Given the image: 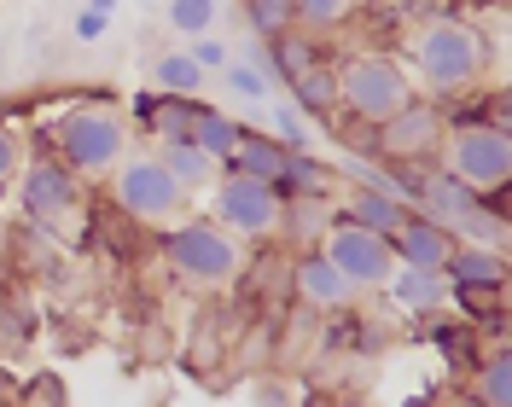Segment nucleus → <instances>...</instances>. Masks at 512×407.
I'll return each mask as SVG.
<instances>
[{"instance_id": "nucleus-1", "label": "nucleus", "mask_w": 512, "mask_h": 407, "mask_svg": "<svg viewBox=\"0 0 512 407\" xmlns=\"http://www.w3.org/2000/svg\"><path fill=\"white\" fill-rule=\"evenodd\" d=\"M402 47H408V53H402V64H408L414 88H431V99L478 88L483 70L501 59V47H495V41H483V30L472 24V18L414 24V35H408Z\"/></svg>"}, {"instance_id": "nucleus-2", "label": "nucleus", "mask_w": 512, "mask_h": 407, "mask_svg": "<svg viewBox=\"0 0 512 407\" xmlns=\"http://www.w3.org/2000/svg\"><path fill=\"white\" fill-rule=\"evenodd\" d=\"M158 251H163V262H169V274L187 280L192 291H222V285L245 268L239 239L222 233L210 216H175L158 233Z\"/></svg>"}, {"instance_id": "nucleus-3", "label": "nucleus", "mask_w": 512, "mask_h": 407, "mask_svg": "<svg viewBox=\"0 0 512 407\" xmlns=\"http://www.w3.org/2000/svg\"><path fill=\"white\" fill-rule=\"evenodd\" d=\"M338 64V111L355 123H384L414 99V76L396 53H344Z\"/></svg>"}, {"instance_id": "nucleus-4", "label": "nucleus", "mask_w": 512, "mask_h": 407, "mask_svg": "<svg viewBox=\"0 0 512 407\" xmlns=\"http://www.w3.org/2000/svg\"><path fill=\"white\" fill-rule=\"evenodd\" d=\"M53 157H64L82 181H99V175H111L128 157V123L111 105L82 99L76 111H64L53 123Z\"/></svg>"}, {"instance_id": "nucleus-5", "label": "nucleus", "mask_w": 512, "mask_h": 407, "mask_svg": "<svg viewBox=\"0 0 512 407\" xmlns=\"http://www.w3.org/2000/svg\"><path fill=\"white\" fill-rule=\"evenodd\" d=\"M111 204L134 227H169V221L187 210V192L169 181V169L158 163V152H140V157H123L111 169Z\"/></svg>"}, {"instance_id": "nucleus-6", "label": "nucleus", "mask_w": 512, "mask_h": 407, "mask_svg": "<svg viewBox=\"0 0 512 407\" xmlns=\"http://www.w3.org/2000/svg\"><path fill=\"white\" fill-rule=\"evenodd\" d=\"M210 221L222 233H239L251 245H268V239H280V192H274V181L222 169L216 175V192H210Z\"/></svg>"}, {"instance_id": "nucleus-7", "label": "nucleus", "mask_w": 512, "mask_h": 407, "mask_svg": "<svg viewBox=\"0 0 512 407\" xmlns=\"http://www.w3.org/2000/svg\"><path fill=\"white\" fill-rule=\"evenodd\" d=\"M18 210H24V221L59 233L76 210H88V187H82V175H76L64 157L35 152L30 163L18 169Z\"/></svg>"}, {"instance_id": "nucleus-8", "label": "nucleus", "mask_w": 512, "mask_h": 407, "mask_svg": "<svg viewBox=\"0 0 512 407\" xmlns=\"http://www.w3.org/2000/svg\"><path fill=\"white\" fill-rule=\"evenodd\" d=\"M443 169L460 175L466 187H507L512 181V128H489V123H448L443 140Z\"/></svg>"}, {"instance_id": "nucleus-9", "label": "nucleus", "mask_w": 512, "mask_h": 407, "mask_svg": "<svg viewBox=\"0 0 512 407\" xmlns=\"http://www.w3.org/2000/svg\"><path fill=\"white\" fill-rule=\"evenodd\" d=\"M448 140V117L437 99H408L396 117H384V123H373V146H379L384 163H437V152H443Z\"/></svg>"}, {"instance_id": "nucleus-10", "label": "nucleus", "mask_w": 512, "mask_h": 407, "mask_svg": "<svg viewBox=\"0 0 512 407\" xmlns=\"http://www.w3.org/2000/svg\"><path fill=\"white\" fill-rule=\"evenodd\" d=\"M320 251L344 268V280H350L355 291H384L390 274H396L390 239H379V233H367V227H355V221H344V216H332L326 239H320Z\"/></svg>"}, {"instance_id": "nucleus-11", "label": "nucleus", "mask_w": 512, "mask_h": 407, "mask_svg": "<svg viewBox=\"0 0 512 407\" xmlns=\"http://www.w3.org/2000/svg\"><path fill=\"white\" fill-rule=\"evenodd\" d=\"M291 297H297L303 309L332 314V309H350L355 303V285L344 280V268L320 251V245H309V251L291 262Z\"/></svg>"}, {"instance_id": "nucleus-12", "label": "nucleus", "mask_w": 512, "mask_h": 407, "mask_svg": "<svg viewBox=\"0 0 512 407\" xmlns=\"http://www.w3.org/2000/svg\"><path fill=\"white\" fill-rule=\"evenodd\" d=\"M443 280L448 291L460 297H507V251H489V245H460L443 262Z\"/></svg>"}, {"instance_id": "nucleus-13", "label": "nucleus", "mask_w": 512, "mask_h": 407, "mask_svg": "<svg viewBox=\"0 0 512 407\" xmlns=\"http://www.w3.org/2000/svg\"><path fill=\"white\" fill-rule=\"evenodd\" d=\"M192 111H198V99L187 94H163V88H140V94L128 99V117L146 128V140H158V146H169V140H187L192 134Z\"/></svg>"}, {"instance_id": "nucleus-14", "label": "nucleus", "mask_w": 512, "mask_h": 407, "mask_svg": "<svg viewBox=\"0 0 512 407\" xmlns=\"http://www.w3.org/2000/svg\"><path fill=\"white\" fill-rule=\"evenodd\" d=\"M448 251H454V233H448L443 221L419 216V210L390 233V256H396L402 268H437V274H443Z\"/></svg>"}, {"instance_id": "nucleus-15", "label": "nucleus", "mask_w": 512, "mask_h": 407, "mask_svg": "<svg viewBox=\"0 0 512 407\" xmlns=\"http://www.w3.org/2000/svg\"><path fill=\"white\" fill-rule=\"evenodd\" d=\"M338 216L355 221V227H367V233H379V239H390L402 221L414 216V204H408V198H396V192L379 181V187H350V192H344Z\"/></svg>"}, {"instance_id": "nucleus-16", "label": "nucleus", "mask_w": 512, "mask_h": 407, "mask_svg": "<svg viewBox=\"0 0 512 407\" xmlns=\"http://www.w3.org/2000/svg\"><path fill=\"white\" fill-rule=\"evenodd\" d=\"M291 105L309 117V123H338L344 111H338V64L332 59H320V64H309L297 82H291Z\"/></svg>"}, {"instance_id": "nucleus-17", "label": "nucleus", "mask_w": 512, "mask_h": 407, "mask_svg": "<svg viewBox=\"0 0 512 407\" xmlns=\"http://www.w3.org/2000/svg\"><path fill=\"white\" fill-rule=\"evenodd\" d=\"M390 303L396 309H408V314H437L448 309V280L437 274V268H402L396 262V274H390Z\"/></svg>"}, {"instance_id": "nucleus-18", "label": "nucleus", "mask_w": 512, "mask_h": 407, "mask_svg": "<svg viewBox=\"0 0 512 407\" xmlns=\"http://www.w3.org/2000/svg\"><path fill=\"white\" fill-rule=\"evenodd\" d=\"M158 163L169 169V181L187 192H204V187H216V175H222V163L204 152V146H192V140H169V146H158Z\"/></svg>"}, {"instance_id": "nucleus-19", "label": "nucleus", "mask_w": 512, "mask_h": 407, "mask_svg": "<svg viewBox=\"0 0 512 407\" xmlns=\"http://www.w3.org/2000/svg\"><path fill=\"white\" fill-rule=\"evenodd\" d=\"M280 163H286V146H280L274 134L239 123V140H233V152H227L222 169H233V175H256V181H274V175H280Z\"/></svg>"}, {"instance_id": "nucleus-20", "label": "nucleus", "mask_w": 512, "mask_h": 407, "mask_svg": "<svg viewBox=\"0 0 512 407\" xmlns=\"http://www.w3.org/2000/svg\"><path fill=\"white\" fill-rule=\"evenodd\" d=\"M332 187H338V175L315 152H286L280 175H274V192L280 198H332Z\"/></svg>"}, {"instance_id": "nucleus-21", "label": "nucleus", "mask_w": 512, "mask_h": 407, "mask_svg": "<svg viewBox=\"0 0 512 407\" xmlns=\"http://www.w3.org/2000/svg\"><path fill=\"white\" fill-rule=\"evenodd\" d=\"M326 59V47H320V35H303V30H286V35H274L268 41V76H274V88L280 82H297L309 64H320Z\"/></svg>"}, {"instance_id": "nucleus-22", "label": "nucleus", "mask_w": 512, "mask_h": 407, "mask_svg": "<svg viewBox=\"0 0 512 407\" xmlns=\"http://www.w3.org/2000/svg\"><path fill=\"white\" fill-rule=\"evenodd\" d=\"M332 216H338L332 198H280V233L297 239V245H320Z\"/></svg>"}, {"instance_id": "nucleus-23", "label": "nucleus", "mask_w": 512, "mask_h": 407, "mask_svg": "<svg viewBox=\"0 0 512 407\" xmlns=\"http://www.w3.org/2000/svg\"><path fill=\"white\" fill-rule=\"evenodd\" d=\"M419 320H425V338L448 355V367H466V373H472V361H478V326H472V320H448L443 309L419 314Z\"/></svg>"}, {"instance_id": "nucleus-24", "label": "nucleus", "mask_w": 512, "mask_h": 407, "mask_svg": "<svg viewBox=\"0 0 512 407\" xmlns=\"http://www.w3.org/2000/svg\"><path fill=\"white\" fill-rule=\"evenodd\" d=\"M152 82H158L163 94H187V99H198L210 76L192 64L187 47H169V53H158V59H152Z\"/></svg>"}, {"instance_id": "nucleus-25", "label": "nucleus", "mask_w": 512, "mask_h": 407, "mask_svg": "<svg viewBox=\"0 0 512 407\" xmlns=\"http://www.w3.org/2000/svg\"><path fill=\"white\" fill-rule=\"evenodd\" d=\"M192 146H204V152L216 157V163H227V152H233V140H239V123L227 117V111H216V105H204L198 99V111H192Z\"/></svg>"}, {"instance_id": "nucleus-26", "label": "nucleus", "mask_w": 512, "mask_h": 407, "mask_svg": "<svg viewBox=\"0 0 512 407\" xmlns=\"http://www.w3.org/2000/svg\"><path fill=\"white\" fill-rule=\"evenodd\" d=\"M472 390H478L483 407H512V361L507 349H489L472 361Z\"/></svg>"}, {"instance_id": "nucleus-27", "label": "nucleus", "mask_w": 512, "mask_h": 407, "mask_svg": "<svg viewBox=\"0 0 512 407\" xmlns=\"http://www.w3.org/2000/svg\"><path fill=\"white\" fill-rule=\"evenodd\" d=\"M216 76H222V88H227L233 99H239V105H268V99H274V82H268V76H262L256 64H245L239 53H233V59H227L222 70H216Z\"/></svg>"}, {"instance_id": "nucleus-28", "label": "nucleus", "mask_w": 512, "mask_h": 407, "mask_svg": "<svg viewBox=\"0 0 512 407\" xmlns=\"http://www.w3.org/2000/svg\"><path fill=\"white\" fill-rule=\"evenodd\" d=\"M245 24L256 41H274V35L297 30V0H245Z\"/></svg>"}, {"instance_id": "nucleus-29", "label": "nucleus", "mask_w": 512, "mask_h": 407, "mask_svg": "<svg viewBox=\"0 0 512 407\" xmlns=\"http://www.w3.org/2000/svg\"><path fill=\"white\" fill-rule=\"evenodd\" d=\"M355 12V0H297V30L303 35H332L344 30Z\"/></svg>"}, {"instance_id": "nucleus-30", "label": "nucleus", "mask_w": 512, "mask_h": 407, "mask_svg": "<svg viewBox=\"0 0 512 407\" xmlns=\"http://www.w3.org/2000/svg\"><path fill=\"white\" fill-rule=\"evenodd\" d=\"M216 0H163V18H169V30L175 35H210V24H216Z\"/></svg>"}, {"instance_id": "nucleus-31", "label": "nucleus", "mask_w": 512, "mask_h": 407, "mask_svg": "<svg viewBox=\"0 0 512 407\" xmlns=\"http://www.w3.org/2000/svg\"><path fill=\"white\" fill-rule=\"evenodd\" d=\"M268 134L286 146V152H315V134H309V117L291 105V99H280L274 105V117H268Z\"/></svg>"}, {"instance_id": "nucleus-32", "label": "nucleus", "mask_w": 512, "mask_h": 407, "mask_svg": "<svg viewBox=\"0 0 512 407\" xmlns=\"http://www.w3.org/2000/svg\"><path fill=\"white\" fill-rule=\"evenodd\" d=\"M30 338H35V332H30V314L18 309V303H0V349H6V355H18Z\"/></svg>"}, {"instance_id": "nucleus-33", "label": "nucleus", "mask_w": 512, "mask_h": 407, "mask_svg": "<svg viewBox=\"0 0 512 407\" xmlns=\"http://www.w3.org/2000/svg\"><path fill=\"white\" fill-rule=\"evenodd\" d=\"M187 53H192V64H198L204 76H216V70H222V64L233 59V47H227L222 35H192V41H187Z\"/></svg>"}, {"instance_id": "nucleus-34", "label": "nucleus", "mask_w": 512, "mask_h": 407, "mask_svg": "<svg viewBox=\"0 0 512 407\" xmlns=\"http://www.w3.org/2000/svg\"><path fill=\"white\" fill-rule=\"evenodd\" d=\"M18 169H24V134L12 123H0V187L18 181Z\"/></svg>"}, {"instance_id": "nucleus-35", "label": "nucleus", "mask_w": 512, "mask_h": 407, "mask_svg": "<svg viewBox=\"0 0 512 407\" xmlns=\"http://www.w3.org/2000/svg\"><path fill=\"white\" fill-rule=\"evenodd\" d=\"M6 239H12V227H6V210H0V245H6Z\"/></svg>"}, {"instance_id": "nucleus-36", "label": "nucleus", "mask_w": 512, "mask_h": 407, "mask_svg": "<svg viewBox=\"0 0 512 407\" xmlns=\"http://www.w3.org/2000/svg\"><path fill=\"white\" fill-rule=\"evenodd\" d=\"M384 6H396V12H402V6H414V0H384Z\"/></svg>"}, {"instance_id": "nucleus-37", "label": "nucleus", "mask_w": 512, "mask_h": 407, "mask_svg": "<svg viewBox=\"0 0 512 407\" xmlns=\"http://www.w3.org/2000/svg\"><path fill=\"white\" fill-rule=\"evenodd\" d=\"M146 6H163V0H146Z\"/></svg>"}]
</instances>
